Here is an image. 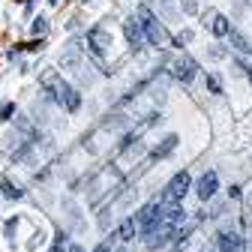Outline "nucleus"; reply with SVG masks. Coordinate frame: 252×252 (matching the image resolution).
Wrapping results in <instances>:
<instances>
[{
    "label": "nucleus",
    "instance_id": "obj_1",
    "mask_svg": "<svg viewBox=\"0 0 252 252\" xmlns=\"http://www.w3.org/2000/svg\"><path fill=\"white\" fill-rule=\"evenodd\" d=\"M138 24H141V33L147 36V42L150 45H165V30H162V24L156 21V15L147 9V6H138Z\"/></svg>",
    "mask_w": 252,
    "mask_h": 252
},
{
    "label": "nucleus",
    "instance_id": "obj_2",
    "mask_svg": "<svg viewBox=\"0 0 252 252\" xmlns=\"http://www.w3.org/2000/svg\"><path fill=\"white\" fill-rule=\"evenodd\" d=\"M192 189V177H189L186 171H177L168 183H165V192H162V204H180L183 195Z\"/></svg>",
    "mask_w": 252,
    "mask_h": 252
},
{
    "label": "nucleus",
    "instance_id": "obj_3",
    "mask_svg": "<svg viewBox=\"0 0 252 252\" xmlns=\"http://www.w3.org/2000/svg\"><path fill=\"white\" fill-rule=\"evenodd\" d=\"M45 84H48V87L54 84V90H57V93H54V99H57L60 105H66L69 111H75V108L81 105V96H78V93H75L66 81H60L57 75H45Z\"/></svg>",
    "mask_w": 252,
    "mask_h": 252
},
{
    "label": "nucleus",
    "instance_id": "obj_4",
    "mask_svg": "<svg viewBox=\"0 0 252 252\" xmlns=\"http://www.w3.org/2000/svg\"><path fill=\"white\" fill-rule=\"evenodd\" d=\"M216 189H219V177H216V171H204V174L198 177V183H195V195H198L201 201H207V198L216 195Z\"/></svg>",
    "mask_w": 252,
    "mask_h": 252
},
{
    "label": "nucleus",
    "instance_id": "obj_5",
    "mask_svg": "<svg viewBox=\"0 0 252 252\" xmlns=\"http://www.w3.org/2000/svg\"><path fill=\"white\" fill-rule=\"evenodd\" d=\"M87 45H90V51L96 54V57H102V54L108 51V45H111V36L105 33L102 27H93L90 33H87Z\"/></svg>",
    "mask_w": 252,
    "mask_h": 252
},
{
    "label": "nucleus",
    "instance_id": "obj_6",
    "mask_svg": "<svg viewBox=\"0 0 252 252\" xmlns=\"http://www.w3.org/2000/svg\"><path fill=\"white\" fill-rule=\"evenodd\" d=\"M219 249L222 252H243V237L231 228H222L219 231Z\"/></svg>",
    "mask_w": 252,
    "mask_h": 252
},
{
    "label": "nucleus",
    "instance_id": "obj_7",
    "mask_svg": "<svg viewBox=\"0 0 252 252\" xmlns=\"http://www.w3.org/2000/svg\"><path fill=\"white\" fill-rule=\"evenodd\" d=\"M195 69H198V66H195L192 57H180V60L174 63V78L183 81V84H189V81L195 78Z\"/></svg>",
    "mask_w": 252,
    "mask_h": 252
},
{
    "label": "nucleus",
    "instance_id": "obj_8",
    "mask_svg": "<svg viewBox=\"0 0 252 252\" xmlns=\"http://www.w3.org/2000/svg\"><path fill=\"white\" fill-rule=\"evenodd\" d=\"M123 33H126V42H129L132 48H141V24H138V18H126L123 21Z\"/></svg>",
    "mask_w": 252,
    "mask_h": 252
},
{
    "label": "nucleus",
    "instance_id": "obj_9",
    "mask_svg": "<svg viewBox=\"0 0 252 252\" xmlns=\"http://www.w3.org/2000/svg\"><path fill=\"white\" fill-rule=\"evenodd\" d=\"M210 30H213V36H228L231 24H228V18H225V15L210 12Z\"/></svg>",
    "mask_w": 252,
    "mask_h": 252
},
{
    "label": "nucleus",
    "instance_id": "obj_10",
    "mask_svg": "<svg viewBox=\"0 0 252 252\" xmlns=\"http://www.w3.org/2000/svg\"><path fill=\"white\" fill-rule=\"evenodd\" d=\"M228 39H231V45H234L240 54H252V42L240 33V30H234V27H231V30H228Z\"/></svg>",
    "mask_w": 252,
    "mask_h": 252
},
{
    "label": "nucleus",
    "instance_id": "obj_11",
    "mask_svg": "<svg viewBox=\"0 0 252 252\" xmlns=\"http://www.w3.org/2000/svg\"><path fill=\"white\" fill-rule=\"evenodd\" d=\"M135 228H138V222H135V216H129V219H123V222H120V228H117V237H120L123 243H129V240L135 237Z\"/></svg>",
    "mask_w": 252,
    "mask_h": 252
},
{
    "label": "nucleus",
    "instance_id": "obj_12",
    "mask_svg": "<svg viewBox=\"0 0 252 252\" xmlns=\"http://www.w3.org/2000/svg\"><path fill=\"white\" fill-rule=\"evenodd\" d=\"M174 147H177V135H168L162 147H156V150H153V156H156V159H159V156H168V153H171Z\"/></svg>",
    "mask_w": 252,
    "mask_h": 252
},
{
    "label": "nucleus",
    "instance_id": "obj_13",
    "mask_svg": "<svg viewBox=\"0 0 252 252\" xmlns=\"http://www.w3.org/2000/svg\"><path fill=\"white\" fill-rule=\"evenodd\" d=\"M207 87H210V90H213V93H222V81H219V78H216V75H213V72H210V75H207Z\"/></svg>",
    "mask_w": 252,
    "mask_h": 252
},
{
    "label": "nucleus",
    "instance_id": "obj_14",
    "mask_svg": "<svg viewBox=\"0 0 252 252\" xmlns=\"http://www.w3.org/2000/svg\"><path fill=\"white\" fill-rule=\"evenodd\" d=\"M3 189H6V195H9V198H18V195H21V189H18V186H12L9 180L3 183Z\"/></svg>",
    "mask_w": 252,
    "mask_h": 252
},
{
    "label": "nucleus",
    "instance_id": "obj_15",
    "mask_svg": "<svg viewBox=\"0 0 252 252\" xmlns=\"http://www.w3.org/2000/svg\"><path fill=\"white\" fill-rule=\"evenodd\" d=\"M63 249H66V237L57 234V240H54V249H51V252H63Z\"/></svg>",
    "mask_w": 252,
    "mask_h": 252
},
{
    "label": "nucleus",
    "instance_id": "obj_16",
    "mask_svg": "<svg viewBox=\"0 0 252 252\" xmlns=\"http://www.w3.org/2000/svg\"><path fill=\"white\" fill-rule=\"evenodd\" d=\"M12 114V105H3V108H0V120H6Z\"/></svg>",
    "mask_w": 252,
    "mask_h": 252
},
{
    "label": "nucleus",
    "instance_id": "obj_17",
    "mask_svg": "<svg viewBox=\"0 0 252 252\" xmlns=\"http://www.w3.org/2000/svg\"><path fill=\"white\" fill-rule=\"evenodd\" d=\"M33 30H36V33H42V30H45V18H39V21L33 24Z\"/></svg>",
    "mask_w": 252,
    "mask_h": 252
},
{
    "label": "nucleus",
    "instance_id": "obj_18",
    "mask_svg": "<svg viewBox=\"0 0 252 252\" xmlns=\"http://www.w3.org/2000/svg\"><path fill=\"white\" fill-rule=\"evenodd\" d=\"M93 252H111V249H108V243H99V246L93 249Z\"/></svg>",
    "mask_w": 252,
    "mask_h": 252
},
{
    "label": "nucleus",
    "instance_id": "obj_19",
    "mask_svg": "<svg viewBox=\"0 0 252 252\" xmlns=\"http://www.w3.org/2000/svg\"><path fill=\"white\" fill-rule=\"evenodd\" d=\"M246 75H249V81H252V63H249V66H246Z\"/></svg>",
    "mask_w": 252,
    "mask_h": 252
},
{
    "label": "nucleus",
    "instance_id": "obj_20",
    "mask_svg": "<svg viewBox=\"0 0 252 252\" xmlns=\"http://www.w3.org/2000/svg\"><path fill=\"white\" fill-rule=\"evenodd\" d=\"M69 252H81V246H69Z\"/></svg>",
    "mask_w": 252,
    "mask_h": 252
},
{
    "label": "nucleus",
    "instance_id": "obj_21",
    "mask_svg": "<svg viewBox=\"0 0 252 252\" xmlns=\"http://www.w3.org/2000/svg\"><path fill=\"white\" fill-rule=\"evenodd\" d=\"M117 252H126V249H117Z\"/></svg>",
    "mask_w": 252,
    "mask_h": 252
}]
</instances>
